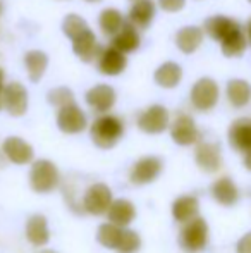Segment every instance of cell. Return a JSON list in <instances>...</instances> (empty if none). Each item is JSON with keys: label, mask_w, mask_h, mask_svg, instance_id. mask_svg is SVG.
Wrapping results in <instances>:
<instances>
[{"label": "cell", "mask_w": 251, "mask_h": 253, "mask_svg": "<svg viewBox=\"0 0 251 253\" xmlns=\"http://www.w3.org/2000/svg\"><path fill=\"white\" fill-rule=\"evenodd\" d=\"M171 134L172 140L178 145H182V147L196 143L198 138H200V131H198L193 117L188 116V114H179L176 117L171 126Z\"/></svg>", "instance_id": "9c48e42d"}, {"label": "cell", "mask_w": 251, "mask_h": 253, "mask_svg": "<svg viewBox=\"0 0 251 253\" xmlns=\"http://www.w3.org/2000/svg\"><path fill=\"white\" fill-rule=\"evenodd\" d=\"M245 166H246V169L251 170V150L246 152V155H245Z\"/></svg>", "instance_id": "d590c367"}, {"label": "cell", "mask_w": 251, "mask_h": 253, "mask_svg": "<svg viewBox=\"0 0 251 253\" xmlns=\"http://www.w3.org/2000/svg\"><path fill=\"white\" fill-rule=\"evenodd\" d=\"M158 5L165 10V12H178L186 5V0H158Z\"/></svg>", "instance_id": "d6a6232c"}, {"label": "cell", "mask_w": 251, "mask_h": 253, "mask_svg": "<svg viewBox=\"0 0 251 253\" xmlns=\"http://www.w3.org/2000/svg\"><path fill=\"white\" fill-rule=\"evenodd\" d=\"M57 126L64 133H69V134L81 133L88 126L86 114L83 112V109L79 105H76V102L69 103V105L59 109Z\"/></svg>", "instance_id": "5b68a950"}, {"label": "cell", "mask_w": 251, "mask_h": 253, "mask_svg": "<svg viewBox=\"0 0 251 253\" xmlns=\"http://www.w3.org/2000/svg\"><path fill=\"white\" fill-rule=\"evenodd\" d=\"M98 71L105 76H119L127 67V57L115 47H104L97 59Z\"/></svg>", "instance_id": "ba28073f"}, {"label": "cell", "mask_w": 251, "mask_h": 253, "mask_svg": "<svg viewBox=\"0 0 251 253\" xmlns=\"http://www.w3.org/2000/svg\"><path fill=\"white\" fill-rule=\"evenodd\" d=\"M3 109V95H2V90H0V110Z\"/></svg>", "instance_id": "74e56055"}, {"label": "cell", "mask_w": 251, "mask_h": 253, "mask_svg": "<svg viewBox=\"0 0 251 253\" xmlns=\"http://www.w3.org/2000/svg\"><path fill=\"white\" fill-rule=\"evenodd\" d=\"M212 193H214V198L217 200L220 205H234L239 198V191L236 188V184L232 183V179L229 177H220L217 183L212 186Z\"/></svg>", "instance_id": "d4e9b609"}, {"label": "cell", "mask_w": 251, "mask_h": 253, "mask_svg": "<svg viewBox=\"0 0 251 253\" xmlns=\"http://www.w3.org/2000/svg\"><path fill=\"white\" fill-rule=\"evenodd\" d=\"M84 205L86 210L91 213H100L108 210V207L112 205L110 202V191L104 184H97V186H91V190L88 191L86 198H84Z\"/></svg>", "instance_id": "cb8c5ba5"}, {"label": "cell", "mask_w": 251, "mask_h": 253, "mask_svg": "<svg viewBox=\"0 0 251 253\" xmlns=\"http://www.w3.org/2000/svg\"><path fill=\"white\" fill-rule=\"evenodd\" d=\"M0 14H2V2H0Z\"/></svg>", "instance_id": "ab89813d"}, {"label": "cell", "mask_w": 251, "mask_h": 253, "mask_svg": "<svg viewBox=\"0 0 251 253\" xmlns=\"http://www.w3.org/2000/svg\"><path fill=\"white\" fill-rule=\"evenodd\" d=\"M3 153L7 155V159L16 164L30 162L33 159V148L17 136H10L3 141Z\"/></svg>", "instance_id": "603a6c76"}, {"label": "cell", "mask_w": 251, "mask_h": 253, "mask_svg": "<svg viewBox=\"0 0 251 253\" xmlns=\"http://www.w3.org/2000/svg\"><path fill=\"white\" fill-rule=\"evenodd\" d=\"M24 66L30 81L38 83L45 76V71L48 67V55L41 50H28L24 53Z\"/></svg>", "instance_id": "44dd1931"}, {"label": "cell", "mask_w": 251, "mask_h": 253, "mask_svg": "<svg viewBox=\"0 0 251 253\" xmlns=\"http://www.w3.org/2000/svg\"><path fill=\"white\" fill-rule=\"evenodd\" d=\"M138 126L141 131L158 134L169 127V110L164 105H151L138 117Z\"/></svg>", "instance_id": "8992f818"}, {"label": "cell", "mask_w": 251, "mask_h": 253, "mask_svg": "<svg viewBox=\"0 0 251 253\" xmlns=\"http://www.w3.org/2000/svg\"><path fill=\"white\" fill-rule=\"evenodd\" d=\"M84 98H86V103L90 105V109H93L95 112L104 114V112H108V110L114 107L117 95H115V90L110 84L100 83V84L91 86L90 90L86 91Z\"/></svg>", "instance_id": "30bf717a"}, {"label": "cell", "mask_w": 251, "mask_h": 253, "mask_svg": "<svg viewBox=\"0 0 251 253\" xmlns=\"http://www.w3.org/2000/svg\"><path fill=\"white\" fill-rule=\"evenodd\" d=\"M126 23L127 21L124 19L122 12L119 9H114V7H107V9L102 10L100 16H98V26H100L102 33L110 38L114 37V35H117Z\"/></svg>", "instance_id": "7402d4cb"}, {"label": "cell", "mask_w": 251, "mask_h": 253, "mask_svg": "<svg viewBox=\"0 0 251 253\" xmlns=\"http://www.w3.org/2000/svg\"><path fill=\"white\" fill-rule=\"evenodd\" d=\"M162 170V162L157 157H144L140 162L134 164L133 172H131V181L133 183H148L155 179L158 172Z\"/></svg>", "instance_id": "ac0fdd59"}, {"label": "cell", "mask_w": 251, "mask_h": 253, "mask_svg": "<svg viewBox=\"0 0 251 253\" xmlns=\"http://www.w3.org/2000/svg\"><path fill=\"white\" fill-rule=\"evenodd\" d=\"M3 95V109H7V112L10 116H23L28 110V91L26 88L23 86L17 81H12V83L5 84L2 90Z\"/></svg>", "instance_id": "52a82bcc"}, {"label": "cell", "mask_w": 251, "mask_h": 253, "mask_svg": "<svg viewBox=\"0 0 251 253\" xmlns=\"http://www.w3.org/2000/svg\"><path fill=\"white\" fill-rule=\"evenodd\" d=\"M198 213V200L194 197H182L174 203V217L181 222L194 219Z\"/></svg>", "instance_id": "484cf974"}, {"label": "cell", "mask_w": 251, "mask_h": 253, "mask_svg": "<svg viewBox=\"0 0 251 253\" xmlns=\"http://www.w3.org/2000/svg\"><path fill=\"white\" fill-rule=\"evenodd\" d=\"M155 14H157V5L153 0H133L127 21L138 30H146L153 23Z\"/></svg>", "instance_id": "7c38bea8"}, {"label": "cell", "mask_w": 251, "mask_h": 253, "mask_svg": "<svg viewBox=\"0 0 251 253\" xmlns=\"http://www.w3.org/2000/svg\"><path fill=\"white\" fill-rule=\"evenodd\" d=\"M138 247H140V238L134 233H131V231H122L121 240H119L117 245L119 250L122 253H133L134 250H138Z\"/></svg>", "instance_id": "1f68e13d"}, {"label": "cell", "mask_w": 251, "mask_h": 253, "mask_svg": "<svg viewBox=\"0 0 251 253\" xmlns=\"http://www.w3.org/2000/svg\"><path fill=\"white\" fill-rule=\"evenodd\" d=\"M208 240V226L203 219L194 217L181 233V245L186 252H200L205 248Z\"/></svg>", "instance_id": "277c9868"}, {"label": "cell", "mask_w": 251, "mask_h": 253, "mask_svg": "<svg viewBox=\"0 0 251 253\" xmlns=\"http://www.w3.org/2000/svg\"><path fill=\"white\" fill-rule=\"evenodd\" d=\"M3 78H5V73H3V69L0 67V90H3V86H5V84H3Z\"/></svg>", "instance_id": "8d00e7d4"}, {"label": "cell", "mask_w": 251, "mask_h": 253, "mask_svg": "<svg viewBox=\"0 0 251 253\" xmlns=\"http://www.w3.org/2000/svg\"><path fill=\"white\" fill-rule=\"evenodd\" d=\"M86 30H90V26H88L86 21H84L81 16H77V14H67V16L64 17V21H62V33L66 35L69 40H74V38H77L81 33H84Z\"/></svg>", "instance_id": "4316f807"}, {"label": "cell", "mask_w": 251, "mask_h": 253, "mask_svg": "<svg viewBox=\"0 0 251 253\" xmlns=\"http://www.w3.org/2000/svg\"><path fill=\"white\" fill-rule=\"evenodd\" d=\"M84 2H91V3H97V2H102V0H84Z\"/></svg>", "instance_id": "f35d334b"}, {"label": "cell", "mask_w": 251, "mask_h": 253, "mask_svg": "<svg viewBox=\"0 0 251 253\" xmlns=\"http://www.w3.org/2000/svg\"><path fill=\"white\" fill-rule=\"evenodd\" d=\"M124 133V123L117 116H100L91 124V138L100 148H110Z\"/></svg>", "instance_id": "6da1fadb"}, {"label": "cell", "mask_w": 251, "mask_h": 253, "mask_svg": "<svg viewBox=\"0 0 251 253\" xmlns=\"http://www.w3.org/2000/svg\"><path fill=\"white\" fill-rule=\"evenodd\" d=\"M153 80L162 88H176L182 80V67L178 62H164L157 67L153 74Z\"/></svg>", "instance_id": "ffe728a7"}, {"label": "cell", "mask_w": 251, "mask_h": 253, "mask_svg": "<svg viewBox=\"0 0 251 253\" xmlns=\"http://www.w3.org/2000/svg\"><path fill=\"white\" fill-rule=\"evenodd\" d=\"M102 48L104 47L98 43L97 35L91 30H86L84 33H81L79 37L72 40V52L83 62H95L98 59V55H100Z\"/></svg>", "instance_id": "8fae6325"}, {"label": "cell", "mask_w": 251, "mask_h": 253, "mask_svg": "<svg viewBox=\"0 0 251 253\" xmlns=\"http://www.w3.org/2000/svg\"><path fill=\"white\" fill-rule=\"evenodd\" d=\"M225 95L227 100L236 109H243L251 102V84L246 80H229L227 86H225Z\"/></svg>", "instance_id": "e0dca14e"}, {"label": "cell", "mask_w": 251, "mask_h": 253, "mask_svg": "<svg viewBox=\"0 0 251 253\" xmlns=\"http://www.w3.org/2000/svg\"><path fill=\"white\" fill-rule=\"evenodd\" d=\"M205 38L203 28L198 26H184L176 33V45L182 53H194L201 47Z\"/></svg>", "instance_id": "2e32d148"}, {"label": "cell", "mask_w": 251, "mask_h": 253, "mask_svg": "<svg viewBox=\"0 0 251 253\" xmlns=\"http://www.w3.org/2000/svg\"><path fill=\"white\" fill-rule=\"evenodd\" d=\"M107 212H108V217L117 224H127L134 217L133 207L126 200H117L115 203H112Z\"/></svg>", "instance_id": "83f0119b"}, {"label": "cell", "mask_w": 251, "mask_h": 253, "mask_svg": "<svg viewBox=\"0 0 251 253\" xmlns=\"http://www.w3.org/2000/svg\"><path fill=\"white\" fill-rule=\"evenodd\" d=\"M241 30H243V26L238 21L229 16H220V14H218V16L208 17L203 23L205 35H208L212 40L218 42V43L229 40V38L234 37V35L239 33Z\"/></svg>", "instance_id": "3957f363"}, {"label": "cell", "mask_w": 251, "mask_h": 253, "mask_svg": "<svg viewBox=\"0 0 251 253\" xmlns=\"http://www.w3.org/2000/svg\"><path fill=\"white\" fill-rule=\"evenodd\" d=\"M238 253H251V233L245 234L238 243Z\"/></svg>", "instance_id": "836d02e7"}, {"label": "cell", "mask_w": 251, "mask_h": 253, "mask_svg": "<svg viewBox=\"0 0 251 253\" xmlns=\"http://www.w3.org/2000/svg\"><path fill=\"white\" fill-rule=\"evenodd\" d=\"M220 97V90H218V84L212 78H200L196 83L191 88V103L196 110L200 112H208L212 110L218 102Z\"/></svg>", "instance_id": "7a4b0ae2"}, {"label": "cell", "mask_w": 251, "mask_h": 253, "mask_svg": "<svg viewBox=\"0 0 251 253\" xmlns=\"http://www.w3.org/2000/svg\"><path fill=\"white\" fill-rule=\"evenodd\" d=\"M47 100L50 105L62 109V107L69 105V103H74V93L67 86H57V88L48 90Z\"/></svg>", "instance_id": "f546056e"}, {"label": "cell", "mask_w": 251, "mask_h": 253, "mask_svg": "<svg viewBox=\"0 0 251 253\" xmlns=\"http://www.w3.org/2000/svg\"><path fill=\"white\" fill-rule=\"evenodd\" d=\"M28 238L33 241L35 245H43L48 240L47 226H45V219L40 215L33 217L28 224Z\"/></svg>", "instance_id": "f1b7e54d"}, {"label": "cell", "mask_w": 251, "mask_h": 253, "mask_svg": "<svg viewBox=\"0 0 251 253\" xmlns=\"http://www.w3.org/2000/svg\"><path fill=\"white\" fill-rule=\"evenodd\" d=\"M140 43H141V38H140V33H138V28L133 26V24L127 21L124 26H122V30L119 31L117 35L112 37L110 45L119 48V50L124 53H131L140 48Z\"/></svg>", "instance_id": "d6986e66"}, {"label": "cell", "mask_w": 251, "mask_h": 253, "mask_svg": "<svg viewBox=\"0 0 251 253\" xmlns=\"http://www.w3.org/2000/svg\"><path fill=\"white\" fill-rule=\"evenodd\" d=\"M245 31H246V38H248V43L251 45V17H250V21H248V23H246Z\"/></svg>", "instance_id": "e575fe53"}, {"label": "cell", "mask_w": 251, "mask_h": 253, "mask_svg": "<svg viewBox=\"0 0 251 253\" xmlns=\"http://www.w3.org/2000/svg\"><path fill=\"white\" fill-rule=\"evenodd\" d=\"M250 2H251V0H250Z\"/></svg>", "instance_id": "60d3db41"}, {"label": "cell", "mask_w": 251, "mask_h": 253, "mask_svg": "<svg viewBox=\"0 0 251 253\" xmlns=\"http://www.w3.org/2000/svg\"><path fill=\"white\" fill-rule=\"evenodd\" d=\"M59 174L54 164L47 162V160H40L33 166L31 170V181H33L35 190L38 191H48L57 184Z\"/></svg>", "instance_id": "5bb4252c"}, {"label": "cell", "mask_w": 251, "mask_h": 253, "mask_svg": "<svg viewBox=\"0 0 251 253\" xmlns=\"http://www.w3.org/2000/svg\"><path fill=\"white\" fill-rule=\"evenodd\" d=\"M229 143L238 152H250L251 150V119L241 117L234 121L229 127Z\"/></svg>", "instance_id": "4fadbf2b"}, {"label": "cell", "mask_w": 251, "mask_h": 253, "mask_svg": "<svg viewBox=\"0 0 251 253\" xmlns=\"http://www.w3.org/2000/svg\"><path fill=\"white\" fill-rule=\"evenodd\" d=\"M121 234L122 231L117 229L115 226H102L100 227V234H98V238H100V241L105 245V247H117L119 245V240H121Z\"/></svg>", "instance_id": "4dcf8cb0"}, {"label": "cell", "mask_w": 251, "mask_h": 253, "mask_svg": "<svg viewBox=\"0 0 251 253\" xmlns=\"http://www.w3.org/2000/svg\"><path fill=\"white\" fill-rule=\"evenodd\" d=\"M196 164L207 172H215L222 166V153L217 143H200L196 147Z\"/></svg>", "instance_id": "9a60e30c"}]
</instances>
